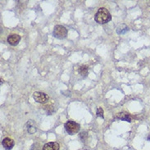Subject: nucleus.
Masks as SVG:
<instances>
[{
    "label": "nucleus",
    "mask_w": 150,
    "mask_h": 150,
    "mask_svg": "<svg viewBox=\"0 0 150 150\" xmlns=\"http://www.w3.org/2000/svg\"><path fill=\"white\" fill-rule=\"evenodd\" d=\"M64 127H65L66 131L69 135H75V134L78 133L80 129V126L79 125L78 123H76L73 121H66L65 125H64Z\"/></svg>",
    "instance_id": "7ed1b4c3"
},
{
    "label": "nucleus",
    "mask_w": 150,
    "mask_h": 150,
    "mask_svg": "<svg viewBox=\"0 0 150 150\" xmlns=\"http://www.w3.org/2000/svg\"><path fill=\"white\" fill-rule=\"evenodd\" d=\"M31 150H41V148H40V144L36 143V144H33V145L31 146Z\"/></svg>",
    "instance_id": "ddd939ff"
},
{
    "label": "nucleus",
    "mask_w": 150,
    "mask_h": 150,
    "mask_svg": "<svg viewBox=\"0 0 150 150\" xmlns=\"http://www.w3.org/2000/svg\"><path fill=\"white\" fill-rule=\"evenodd\" d=\"M127 31H129V27L126 25L125 24L120 25L117 28V33L118 35H125Z\"/></svg>",
    "instance_id": "9b49d317"
},
{
    "label": "nucleus",
    "mask_w": 150,
    "mask_h": 150,
    "mask_svg": "<svg viewBox=\"0 0 150 150\" xmlns=\"http://www.w3.org/2000/svg\"><path fill=\"white\" fill-rule=\"evenodd\" d=\"M53 35L55 38L62 40L67 35V29L62 25H56L54 28Z\"/></svg>",
    "instance_id": "f03ea898"
},
{
    "label": "nucleus",
    "mask_w": 150,
    "mask_h": 150,
    "mask_svg": "<svg viewBox=\"0 0 150 150\" xmlns=\"http://www.w3.org/2000/svg\"><path fill=\"white\" fill-rule=\"evenodd\" d=\"M96 114L98 117H102L103 118V109L102 108H98L97 109V112H96Z\"/></svg>",
    "instance_id": "f8f14e48"
},
{
    "label": "nucleus",
    "mask_w": 150,
    "mask_h": 150,
    "mask_svg": "<svg viewBox=\"0 0 150 150\" xmlns=\"http://www.w3.org/2000/svg\"><path fill=\"white\" fill-rule=\"evenodd\" d=\"M78 72L81 76L85 77V76H87V75L89 73V67L86 65H81V66H79Z\"/></svg>",
    "instance_id": "9d476101"
},
{
    "label": "nucleus",
    "mask_w": 150,
    "mask_h": 150,
    "mask_svg": "<svg viewBox=\"0 0 150 150\" xmlns=\"http://www.w3.org/2000/svg\"><path fill=\"white\" fill-rule=\"evenodd\" d=\"M94 20L98 24H106L112 20V15L107 8L100 7L94 16Z\"/></svg>",
    "instance_id": "f257e3e1"
},
{
    "label": "nucleus",
    "mask_w": 150,
    "mask_h": 150,
    "mask_svg": "<svg viewBox=\"0 0 150 150\" xmlns=\"http://www.w3.org/2000/svg\"><path fill=\"white\" fill-rule=\"evenodd\" d=\"M33 98L36 102L38 103H41V104H44L48 102L49 98L48 96L43 92H40V91H35L33 94Z\"/></svg>",
    "instance_id": "20e7f679"
},
{
    "label": "nucleus",
    "mask_w": 150,
    "mask_h": 150,
    "mask_svg": "<svg viewBox=\"0 0 150 150\" xmlns=\"http://www.w3.org/2000/svg\"><path fill=\"white\" fill-rule=\"evenodd\" d=\"M60 146L57 142H49L43 146V150H59Z\"/></svg>",
    "instance_id": "6e6552de"
},
{
    "label": "nucleus",
    "mask_w": 150,
    "mask_h": 150,
    "mask_svg": "<svg viewBox=\"0 0 150 150\" xmlns=\"http://www.w3.org/2000/svg\"><path fill=\"white\" fill-rule=\"evenodd\" d=\"M80 139H81L82 141H84V140L86 139V138L88 137V133L87 132L81 133V134L80 135Z\"/></svg>",
    "instance_id": "4468645a"
},
{
    "label": "nucleus",
    "mask_w": 150,
    "mask_h": 150,
    "mask_svg": "<svg viewBox=\"0 0 150 150\" xmlns=\"http://www.w3.org/2000/svg\"><path fill=\"white\" fill-rule=\"evenodd\" d=\"M20 41H21V36L17 34H12L7 37V42L12 46L17 45Z\"/></svg>",
    "instance_id": "39448f33"
},
{
    "label": "nucleus",
    "mask_w": 150,
    "mask_h": 150,
    "mask_svg": "<svg viewBox=\"0 0 150 150\" xmlns=\"http://www.w3.org/2000/svg\"><path fill=\"white\" fill-rule=\"evenodd\" d=\"M25 130L30 135H34L37 131V127L32 120L28 121L25 124Z\"/></svg>",
    "instance_id": "423d86ee"
},
{
    "label": "nucleus",
    "mask_w": 150,
    "mask_h": 150,
    "mask_svg": "<svg viewBox=\"0 0 150 150\" xmlns=\"http://www.w3.org/2000/svg\"><path fill=\"white\" fill-rule=\"evenodd\" d=\"M117 118L121 121H128V122H131V115L127 112H119L117 114Z\"/></svg>",
    "instance_id": "1a4fd4ad"
},
{
    "label": "nucleus",
    "mask_w": 150,
    "mask_h": 150,
    "mask_svg": "<svg viewBox=\"0 0 150 150\" xmlns=\"http://www.w3.org/2000/svg\"><path fill=\"white\" fill-rule=\"evenodd\" d=\"M148 139H149V140H150V135L149 136V137H148Z\"/></svg>",
    "instance_id": "2eb2a0df"
},
{
    "label": "nucleus",
    "mask_w": 150,
    "mask_h": 150,
    "mask_svg": "<svg viewBox=\"0 0 150 150\" xmlns=\"http://www.w3.org/2000/svg\"><path fill=\"white\" fill-rule=\"evenodd\" d=\"M14 140L12 139L9 138V137H7V138H4L2 141V145L3 147L5 149L10 150L12 149V148L14 147Z\"/></svg>",
    "instance_id": "0eeeda50"
}]
</instances>
